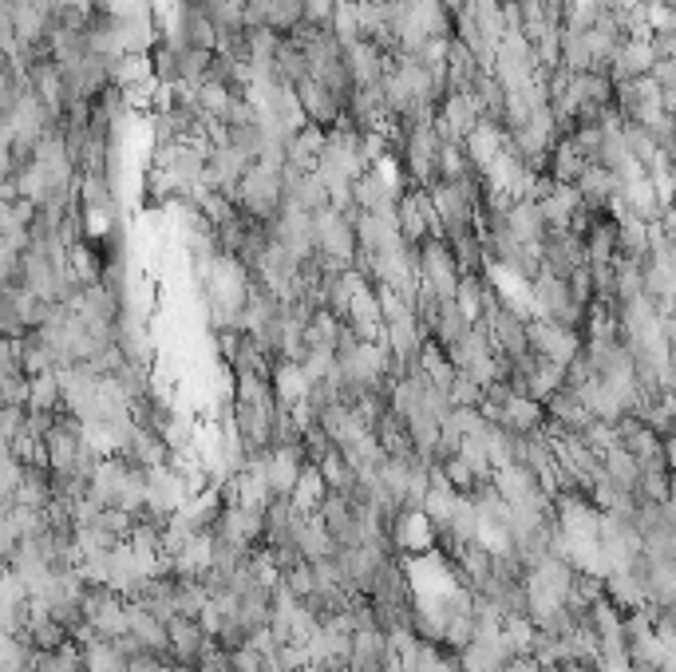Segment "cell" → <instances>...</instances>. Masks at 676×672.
I'll use <instances>...</instances> for the list:
<instances>
[{"label":"cell","instance_id":"6","mask_svg":"<svg viewBox=\"0 0 676 672\" xmlns=\"http://www.w3.org/2000/svg\"><path fill=\"white\" fill-rule=\"evenodd\" d=\"M32 672H84V653H80V645H76V641H68L64 649L36 653Z\"/></svg>","mask_w":676,"mask_h":672},{"label":"cell","instance_id":"5","mask_svg":"<svg viewBox=\"0 0 676 672\" xmlns=\"http://www.w3.org/2000/svg\"><path fill=\"white\" fill-rule=\"evenodd\" d=\"M325 495H329V483H325L321 467H317V463H309V467L301 471V479H297L293 503H297V510H305V514H317L321 503H325Z\"/></svg>","mask_w":676,"mask_h":672},{"label":"cell","instance_id":"1","mask_svg":"<svg viewBox=\"0 0 676 672\" xmlns=\"http://www.w3.org/2000/svg\"><path fill=\"white\" fill-rule=\"evenodd\" d=\"M234 202H238L242 214H250L257 222H273L285 210V178H281V170H269L254 163V167L246 170Z\"/></svg>","mask_w":676,"mask_h":672},{"label":"cell","instance_id":"2","mask_svg":"<svg viewBox=\"0 0 676 672\" xmlns=\"http://www.w3.org/2000/svg\"><path fill=\"white\" fill-rule=\"evenodd\" d=\"M44 443H48V459H52V467H68V463H76L80 455H84V447L91 443L87 439V423L76 416V412H60L56 423H52V431L44 435Z\"/></svg>","mask_w":676,"mask_h":672},{"label":"cell","instance_id":"7","mask_svg":"<svg viewBox=\"0 0 676 672\" xmlns=\"http://www.w3.org/2000/svg\"><path fill=\"white\" fill-rule=\"evenodd\" d=\"M297 672H329V669H325V665H317V661H309L305 669H297Z\"/></svg>","mask_w":676,"mask_h":672},{"label":"cell","instance_id":"3","mask_svg":"<svg viewBox=\"0 0 676 672\" xmlns=\"http://www.w3.org/2000/svg\"><path fill=\"white\" fill-rule=\"evenodd\" d=\"M297 99H301V111H305V119H309V123H317V127H325V131H333L340 119H344V107H340V99L333 95V91H329V87L321 84L317 76L297 87Z\"/></svg>","mask_w":676,"mask_h":672},{"label":"cell","instance_id":"4","mask_svg":"<svg viewBox=\"0 0 676 672\" xmlns=\"http://www.w3.org/2000/svg\"><path fill=\"white\" fill-rule=\"evenodd\" d=\"M337 550L340 546L333 542V534L325 530L321 514H305L301 534H297V554H301V558H309V562H325V558H333Z\"/></svg>","mask_w":676,"mask_h":672}]
</instances>
